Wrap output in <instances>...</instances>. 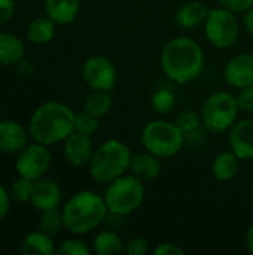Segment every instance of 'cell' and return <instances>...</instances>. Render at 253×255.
Masks as SVG:
<instances>
[{
  "instance_id": "25",
  "label": "cell",
  "mask_w": 253,
  "mask_h": 255,
  "mask_svg": "<svg viewBox=\"0 0 253 255\" xmlns=\"http://www.w3.org/2000/svg\"><path fill=\"white\" fill-rule=\"evenodd\" d=\"M176 124L185 133V143H189L191 140L194 142L195 139L203 140V137H201L203 136V133H201V127H203L201 115H197L194 111H183L177 115Z\"/></svg>"
},
{
  "instance_id": "7",
  "label": "cell",
  "mask_w": 253,
  "mask_h": 255,
  "mask_svg": "<svg viewBox=\"0 0 253 255\" xmlns=\"http://www.w3.org/2000/svg\"><path fill=\"white\" fill-rule=\"evenodd\" d=\"M237 97L228 91H216L210 94L201 108L203 127L212 133H225L239 120Z\"/></svg>"
},
{
  "instance_id": "30",
  "label": "cell",
  "mask_w": 253,
  "mask_h": 255,
  "mask_svg": "<svg viewBox=\"0 0 253 255\" xmlns=\"http://www.w3.org/2000/svg\"><path fill=\"white\" fill-rule=\"evenodd\" d=\"M55 253L58 255H89L92 250H89L81 239H66L60 244Z\"/></svg>"
},
{
  "instance_id": "23",
  "label": "cell",
  "mask_w": 253,
  "mask_h": 255,
  "mask_svg": "<svg viewBox=\"0 0 253 255\" xmlns=\"http://www.w3.org/2000/svg\"><path fill=\"white\" fill-rule=\"evenodd\" d=\"M124 244L121 236L113 230L100 232L92 242V253L98 255H118L124 253Z\"/></svg>"
},
{
  "instance_id": "8",
  "label": "cell",
  "mask_w": 253,
  "mask_h": 255,
  "mask_svg": "<svg viewBox=\"0 0 253 255\" xmlns=\"http://www.w3.org/2000/svg\"><path fill=\"white\" fill-rule=\"evenodd\" d=\"M204 34L215 48H231L240 34V22L236 16V12L222 6L210 9L204 21Z\"/></svg>"
},
{
  "instance_id": "1",
  "label": "cell",
  "mask_w": 253,
  "mask_h": 255,
  "mask_svg": "<svg viewBox=\"0 0 253 255\" xmlns=\"http://www.w3.org/2000/svg\"><path fill=\"white\" fill-rule=\"evenodd\" d=\"M204 52L197 40L188 36L170 39L161 51V69L176 84L197 79L204 69Z\"/></svg>"
},
{
  "instance_id": "13",
  "label": "cell",
  "mask_w": 253,
  "mask_h": 255,
  "mask_svg": "<svg viewBox=\"0 0 253 255\" xmlns=\"http://www.w3.org/2000/svg\"><path fill=\"white\" fill-rule=\"evenodd\" d=\"M228 145L240 160H253V118L236 121L228 133Z\"/></svg>"
},
{
  "instance_id": "24",
  "label": "cell",
  "mask_w": 253,
  "mask_h": 255,
  "mask_svg": "<svg viewBox=\"0 0 253 255\" xmlns=\"http://www.w3.org/2000/svg\"><path fill=\"white\" fill-rule=\"evenodd\" d=\"M113 99L110 91H100V90H91V93L85 97L84 109L89 114H92L97 118H101L107 115L112 109Z\"/></svg>"
},
{
  "instance_id": "32",
  "label": "cell",
  "mask_w": 253,
  "mask_h": 255,
  "mask_svg": "<svg viewBox=\"0 0 253 255\" xmlns=\"http://www.w3.org/2000/svg\"><path fill=\"white\" fill-rule=\"evenodd\" d=\"M148 251H149V244L142 236H136L130 239L125 247V253L128 255H145L148 254Z\"/></svg>"
},
{
  "instance_id": "37",
  "label": "cell",
  "mask_w": 253,
  "mask_h": 255,
  "mask_svg": "<svg viewBox=\"0 0 253 255\" xmlns=\"http://www.w3.org/2000/svg\"><path fill=\"white\" fill-rule=\"evenodd\" d=\"M243 27L249 36H253V6H251L243 16Z\"/></svg>"
},
{
  "instance_id": "16",
  "label": "cell",
  "mask_w": 253,
  "mask_h": 255,
  "mask_svg": "<svg viewBox=\"0 0 253 255\" xmlns=\"http://www.w3.org/2000/svg\"><path fill=\"white\" fill-rule=\"evenodd\" d=\"M209 7L206 3L198 0H191L180 4L174 13V21L180 28L192 30L195 27L204 25V21L209 15Z\"/></svg>"
},
{
  "instance_id": "20",
  "label": "cell",
  "mask_w": 253,
  "mask_h": 255,
  "mask_svg": "<svg viewBox=\"0 0 253 255\" xmlns=\"http://www.w3.org/2000/svg\"><path fill=\"white\" fill-rule=\"evenodd\" d=\"M240 158L230 149L218 154L212 161V173L218 181H231L240 172Z\"/></svg>"
},
{
  "instance_id": "34",
  "label": "cell",
  "mask_w": 253,
  "mask_h": 255,
  "mask_svg": "<svg viewBox=\"0 0 253 255\" xmlns=\"http://www.w3.org/2000/svg\"><path fill=\"white\" fill-rule=\"evenodd\" d=\"M15 15V0H0V25L9 22Z\"/></svg>"
},
{
  "instance_id": "31",
  "label": "cell",
  "mask_w": 253,
  "mask_h": 255,
  "mask_svg": "<svg viewBox=\"0 0 253 255\" xmlns=\"http://www.w3.org/2000/svg\"><path fill=\"white\" fill-rule=\"evenodd\" d=\"M236 97H237V103H239L240 111L248 112V114H252L253 112V85H251V87H245V88H240V91H239V94H237Z\"/></svg>"
},
{
  "instance_id": "33",
  "label": "cell",
  "mask_w": 253,
  "mask_h": 255,
  "mask_svg": "<svg viewBox=\"0 0 253 255\" xmlns=\"http://www.w3.org/2000/svg\"><path fill=\"white\" fill-rule=\"evenodd\" d=\"M219 6L230 9L233 12H246L251 6H253V0H216Z\"/></svg>"
},
{
  "instance_id": "11",
  "label": "cell",
  "mask_w": 253,
  "mask_h": 255,
  "mask_svg": "<svg viewBox=\"0 0 253 255\" xmlns=\"http://www.w3.org/2000/svg\"><path fill=\"white\" fill-rule=\"evenodd\" d=\"M63 143V154L70 166L84 167L89 164L95 151L91 136L75 130Z\"/></svg>"
},
{
  "instance_id": "19",
  "label": "cell",
  "mask_w": 253,
  "mask_h": 255,
  "mask_svg": "<svg viewBox=\"0 0 253 255\" xmlns=\"http://www.w3.org/2000/svg\"><path fill=\"white\" fill-rule=\"evenodd\" d=\"M25 46L13 33L0 31V66H16L24 60Z\"/></svg>"
},
{
  "instance_id": "28",
  "label": "cell",
  "mask_w": 253,
  "mask_h": 255,
  "mask_svg": "<svg viewBox=\"0 0 253 255\" xmlns=\"http://www.w3.org/2000/svg\"><path fill=\"white\" fill-rule=\"evenodd\" d=\"M33 185H34V181L18 176V179L13 181V184H12L10 197L15 202H19V203H30L31 193H33Z\"/></svg>"
},
{
  "instance_id": "15",
  "label": "cell",
  "mask_w": 253,
  "mask_h": 255,
  "mask_svg": "<svg viewBox=\"0 0 253 255\" xmlns=\"http://www.w3.org/2000/svg\"><path fill=\"white\" fill-rule=\"evenodd\" d=\"M30 133L13 120L0 121V151L10 155H18L28 145Z\"/></svg>"
},
{
  "instance_id": "21",
  "label": "cell",
  "mask_w": 253,
  "mask_h": 255,
  "mask_svg": "<svg viewBox=\"0 0 253 255\" xmlns=\"http://www.w3.org/2000/svg\"><path fill=\"white\" fill-rule=\"evenodd\" d=\"M55 251L54 238L42 230L28 233L21 244V253L24 255H52Z\"/></svg>"
},
{
  "instance_id": "9",
  "label": "cell",
  "mask_w": 253,
  "mask_h": 255,
  "mask_svg": "<svg viewBox=\"0 0 253 255\" xmlns=\"http://www.w3.org/2000/svg\"><path fill=\"white\" fill-rule=\"evenodd\" d=\"M52 161V155L48 145L31 142L28 143L15 160V170L18 176L27 178L30 181H37L46 175Z\"/></svg>"
},
{
  "instance_id": "14",
  "label": "cell",
  "mask_w": 253,
  "mask_h": 255,
  "mask_svg": "<svg viewBox=\"0 0 253 255\" xmlns=\"http://www.w3.org/2000/svg\"><path fill=\"white\" fill-rule=\"evenodd\" d=\"M61 200H63V190L55 179L43 176L34 181L33 193L30 199V203L34 209L42 212L46 209L60 208Z\"/></svg>"
},
{
  "instance_id": "4",
  "label": "cell",
  "mask_w": 253,
  "mask_h": 255,
  "mask_svg": "<svg viewBox=\"0 0 253 255\" xmlns=\"http://www.w3.org/2000/svg\"><path fill=\"white\" fill-rule=\"evenodd\" d=\"M133 152L118 139H109L95 148L88 164L89 176L100 185H107L130 170Z\"/></svg>"
},
{
  "instance_id": "12",
  "label": "cell",
  "mask_w": 253,
  "mask_h": 255,
  "mask_svg": "<svg viewBox=\"0 0 253 255\" xmlns=\"http://www.w3.org/2000/svg\"><path fill=\"white\" fill-rule=\"evenodd\" d=\"M224 78L234 88L253 85V54L242 52L231 57L224 67Z\"/></svg>"
},
{
  "instance_id": "17",
  "label": "cell",
  "mask_w": 253,
  "mask_h": 255,
  "mask_svg": "<svg viewBox=\"0 0 253 255\" xmlns=\"http://www.w3.org/2000/svg\"><path fill=\"white\" fill-rule=\"evenodd\" d=\"M161 158H158L157 155L151 154L149 151H143V152H136L131 157V163H130V173L134 175L136 178H139L142 182H151L154 179H157L161 173Z\"/></svg>"
},
{
  "instance_id": "27",
  "label": "cell",
  "mask_w": 253,
  "mask_h": 255,
  "mask_svg": "<svg viewBox=\"0 0 253 255\" xmlns=\"http://www.w3.org/2000/svg\"><path fill=\"white\" fill-rule=\"evenodd\" d=\"M174 105H176V97H174L173 91L167 90V88H160V90L154 91V94L151 97V106L160 115H166V114L171 112L174 109Z\"/></svg>"
},
{
  "instance_id": "36",
  "label": "cell",
  "mask_w": 253,
  "mask_h": 255,
  "mask_svg": "<svg viewBox=\"0 0 253 255\" xmlns=\"http://www.w3.org/2000/svg\"><path fill=\"white\" fill-rule=\"evenodd\" d=\"M10 194L7 193V190L4 188V185L0 184V223L7 217L9 211H10Z\"/></svg>"
},
{
  "instance_id": "29",
  "label": "cell",
  "mask_w": 253,
  "mask_h": 255,
  "mask_svg": "<svg viewBox=\"0 0 253 255\" xmlns=\"http://www.w3.org/2000/svg\"><path fill=\"white\" fill-rule=\"evenodd\" d=\"M75 130L79 133L92 136L98 130V118L84 109L75 117Z\"/></svg>"
},
{
  "instance_id": "18",
  "label": "cell",
  "mask_w": 253,
  "mask_h": 255,
  "mask_svg": "<svg viewBox=\"0 0 253 255\" xmlns=\"http://www.w3.org/2000/svg\"><path fill=\"white\" fill-rule=\"evenodd\" d=\"M81 10V0H45V15L55 24L66 25L73 22Z\"/></svg>"
},
{
  "instance_id": "3",
  "label": "cell",
  "mask_w": 253,
  "mask_h": 255,
  "mask_svg": "<svg viewBox=\"0 0 253 255\" xmlns=\"http://www.w3.org/2000/svg\"><path fill=\"white\" fill-rule=\"evenodd\" d=\"M64 227L73 236H84L100 227L109 217L104 197L91 191L82 190L73 194L61 208Z\"/></svg>"
},
{
  "instance_id": "39",
  "label": "cell",
  "mask_w": 253,
  "mask_h": 255,
  "mask_svg": "<svg viewBox=\"0 0 253 255\" xmlns=\"http://www.w3.org/2000/svg\"><path fill=\"white\" fill-rule=\"evenodd\" d=\"M251 199H252V205H253V190H252V196H251Z\"/></svg>"
},
{
  "instance_id": "2",
  "label": "cell",
  "mask_w": 253,
  "mask_h": 255,
  "mask_svg": "<svg viewBox=\"0 0 253 255\" xmlns=\"http://www.w3.org/2000/svg\"><path fill=\"white\" fill-rule=\"evenodd\" d=\"M75 117L76 114L67 105L55 100L46 102L30 118V137L48 146L64 142L75 131Z\"/></svg>"
},
{
  "instance_id": "10",
  "label": "cell",
  "mask_w": 253,
  "mask_h": 255,
  "mask_svg": "<svg viewBox=\"0 0 253 255\" xmlns=\"http://www.w3.org/2000/svg\"><path fill=\"white\" fill-rule=\"evenodd\" d=\"M116 67L106 55H92L82 64V79L91 90L112 91L116 85Z\"/></svg>"
},
{
  "instance_id": "6",
  "label": "cell",
  "mask_w": 253,
  "mask_h": 255,
  "mask_svg": "<svg viewBox=\"0 0 253 255\" xmlns=\"http://www.w3.org/2000/svg\"><path fill=\"white\" fill-rule=\"evenodd\" d=\"M103 197L109 215L128 217L136 212L145 200V182L131 173H125L107 184Z\"/></svg>"
},
{
  "instance_id": "38",
  "label": "cell",
  "mask_w": 253,
  "mask_h": 255,
  "mask_svg": "<svg viewBox=\"0 0 253 255\" xmlns=\"http://www.w3.org/2000/svg\"><path fill=\"white\" fill-rule=\"evenodd\" d=\"M245 244H246V248L249 253L253 254V223L249 226L248 232H246V236H245Z\"/></svg>"
},
{
  "instance_id": "22",
  "label": "cell",
  "mask_w": 253,
  "mask_h": 255,
  "mask_svg": "<svg viewBox=\"0 0 253 255\" xmlns=\"http://www.w3.org/2000/svg\"><path fill=\"white\" fill-rule=\"evenodd\" d=\"M55 22L49 16H39L27 25V40L33 45H46L55 36Z\"/></svg>"
},
{
  "instance_id": "26",
  "label": "cell",
  "mask_w": 253,
  "mask_h": 255,
  "mask_svg": "<svg viewBox=\"0 0 253 255\" xmlns=\"http://www.w3.org/2000/svg\"><path fill=\"white\" fill-rule=\"evenodd\" d=\"M66 229L64 227V218H63V211L60 208H52L40 212L39 217V230L43 233L55 238L60 235V232Z\"/></svg>"
},
{
  "instance_id": "35",
  "label": "cell",
  "mask_w": 253,
  "mask_h": 255,
  "mask_svg": "<svg viewBox=\"0 0 253 255\" xmlns=\"http://www.w3.org/2000/svg\"><path fill=\"white\" fill-rule=\"evenodd\" d=\"M155 255H183L185 251L173 242H163L160 244L155 250H154Z\"/></svg>"
},
{
  "instance_id": "5",
  "label": "cell",
  "mask_w": 253,
  "mask_h": 255,
  "mask_svg": "<svg viewBox=\"0 0 253 255\" xmlns=\"http://www.w3.org/2000/svg\"><path fill=\"white\" fill-rule=\"evenodd\" d=\"M142 146L158 158H171L180 152L185 145L182 128L167 120H152L145 124L140 134Z\"/></svg>"
}]
</instances>
